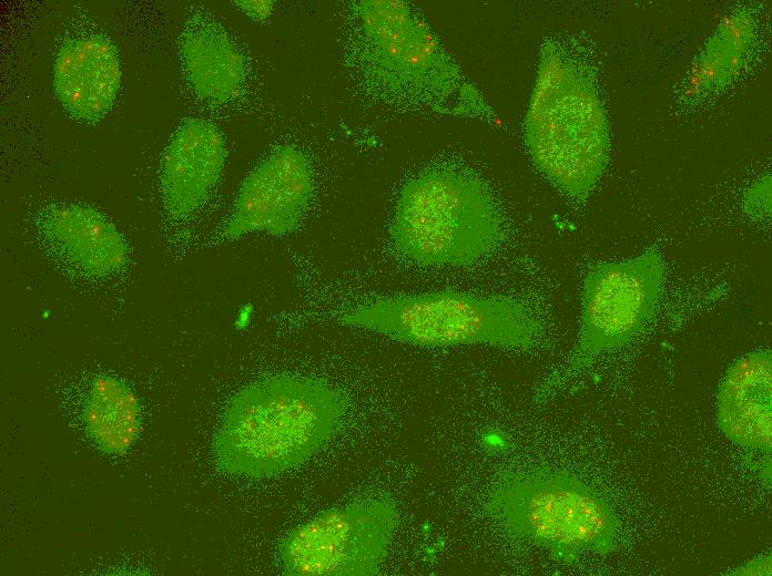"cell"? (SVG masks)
<instances>
[{"instance_id": "7", "label": "cell", "mask_w": 772, "mask_h": 576, "mask_svg": "<svg viewBox=\"0 0 772 576\" xmlns=\"http://www.w3.org/2000/svg\"><path fill=\"white\" fill-rule=\"evenodd\" d=\"M396 526V508L386 500L332 508L287 535L281 544V562L294 576L376 575Z\"/></svg>"}, {"instance_id": "17", "label": "cell", "mask_w": 772, "mask_h": 576, "mask_svg": "<svg viewBox=\"0 0 772 576\" xmlns=\"http://www.w3.org/2000/svg\"><path fill=\"white\" fill-rule=\"evenodd\" d=\"M238 8H241L248 16L257 19H265L270 16L273 1H236Z\"/></svg>"}, {"instance_id": "6", "label": "cell", "mask_w": 772, "mask_h": 576, "mask_svg": "<svg viewBox=\"0 0 772 576\" xmlns=\"http://www.w3.org/2000/svg\"><path fill=\"white\" fill-rule=\"evenodd\" d=\"M370 61L388 84L434 104L458 100L476 107V92L461 83L418 17L400 1L366 0L357 4Z\"/></svg>"}, {"instance_id": "3", "label": "cell", "mask_w": 772, "mask_h": 576, "mask_svg": "<svg viewBox=\"0 0 772 576\" xmlns=\"http://www.w3.org/2000/svg\"><path fill=\"white\" fill-rule=\"evenodd\" d=\"M486 508L507 534L545 548L560 564H575L585 553H610L618 531L606 500L561 471L507 474Z\"/></svg>"}, {"instance_id": "13", "label": "cell", "mask_w": 772, "mask_h": 576, "mask_svg": "<svg viewBox=\"0 0 772 576\" xmlns=\"http://www.w3.org/2000/svg\"><path fill=\"white\" fill-rule=\"evenodd\" d=\"M48 241L79 269L105 276L122 268L126 246L115 226L95 209L81 205L50 208L41 219Z\"/></svg>"}, {"instance_id": "18", "label": "cell", "mask_w": 772, "mask_h": 576, "mask_svg": "<svg viewBox=\"0 0 772 576\" xmlns=\"http://www.w3.org/2000/svg\"><path fill=\"white\" fill-rule=\"evenodd\" d=\"M771 572V558L770 557H764L763 559L760 558L755 563H750L746 564L744 567L740 568L738 574L742 575H761V574H770Z\"/></svg>"}, {"instance_id": "1", "label": "cell", "mask_w": 772, "mask_h": 576, "mask_svg": "<svg viewBox=\"0 0 772 576\" xmlns=\"http://www.w3.org/2000/svg\"><path fill=\"white\" fill-rule=\"evenodd\" d=\"M343 394L313 378L277 376L241 390L215 438L217 464L230 474L267 477L308 460L339 428Z\"/></svg>"}, {"instance_id": "2", "label": "cell", "mask_w": 772, "mask_h": 576, "mask_svg": "<svg viewBox=\"0 0 772 576\" xmlns=\"http://www.w3.org/2000/svg\"><path fill=\"white\" fill-rule=\"evenodd\" d=\"M525 140L550 183L573 199L589 196L608 160L607 117L590 74L553 43L541 51Z\"/></svg>"}, {"instance_id": "10", "label": "cell", "mask_w": 772, "mask_h": 576, "mask_svg": "<svg viewBox=\"0 0 772 576\" xmlns=\"http://www.w3.org/2000/svg\"><path fill=\"white\" fill-rule=\"evenodd\" d=\"M121 84L116 48L101 35H81L60 48L53 65L55 95L73 119L93 123L112 109Z\"/></svg>"}, {"instance_id": "16", "label": "cell", "mask_w": 772, "mask_h": 576, "mask_svg": "<svg viewBox=\"0 0 772 576\" xmlns=\"http://www.w3.org/2000/svg\"><path fill=\"white\" fill-rule=\"evenodd\" d=\"M752 32L748 14L731 16L720 24L701 58L699 75L705 85L720 86L729 82L750 45Z\"/></svg>"}, {"instance_id": "5", "label": "cell", "mask_w": 772, "mask_h": 576, "mask_svg": "<svg viewBox=\"0 0 772 576\" xmlns=\"http://www.w3.org/2000/svg\"><path fill=\"white\" fill-rule=\"evenodd\" d=\"M342 322L425 348L486 343L528 350L541 331L520 300L450 289L380 299L351 310Z\"/></svg>"}, {"instance_id": "12", "label": "cell", "mask_w": 772, "mask_h": 576, "mask_svg": "<svg viewBox=\"0 0 772 576\" xmlns=\"http://www.w3.org/2000/svg\"><path fill=\"white\" fill-rule=\"evenodd\" d=\"M771 352L754 351L727 371L718 394L717 418L734 443L765 453L772 448Z\"/></svg>"}, {"instance_id": "11", "label": "cell", "mask_w": 772, "mask_h": 576, "mask_svg": "<svg viewBox=\"0 0 772 576\" xmlns=\"http://www.w3.org/2000/svg\"><path fill=\"white\" fill-rule=\"evenodd\" d=\"M220 131L203 120L184 122L163 157L160 186L164 206L174 218L195 212L217 183L225 162Z\"/></svg>"}, {"instance_id": "15", "label": "cell", "mask_w": 772, "mask_h": 576, "mask_svg": "<svg viewBox=\"0 0 772 576\" xmlns=\"http://www.w3.org/2000/svg\"><path fill=\"white\" fill-rule=\"evenodd\" d=\"M85 429L96 445L113 455L125 452L140 430L135 394L114 377L96 378L84 405Z\"/></svg>"}, {"instance_id": "8", "label": "cell", "mask_w": 772, "mask_h": 576, "mask_svg": "<svg viewBox=\"0 0 772 576\" xmlns=\"http://www.w3.org/2000/svg\"><path fill=\"white\" fill-rule=\"evenodd\" d=\"M663 274L662 258L652 249L636 258L600 263L589 270L571 367L581 368L641 332L656 311Z\"/></svg>"}, {"instance_id": "14", "label": "cell", "mask_w": 772, "mask_h": 576, "mask_svg": "<svg viewBox=\"0 0 772 576\" xmlns=\"http://www.w3.org/2000/svg\"><path fill=\"white\" fill-rule=\"evenodd\" d=\"M180 56L185 76L201 99L222 104L241 92L245 64L236 45L214 21L194 16L180 38Z\"/></svg>"}, {"instance_id": "9", "label": "cell", "mask_w": 772, "mask_h": 576, "mask_svg": "<svg viewBox=\"0 0 772 576\" xmlns=\"http://www.w3.org/2000/svg\"><path fill=\"white\" fill-rule=\"evenodd\" d=\"M313 191L311 165L296 147L284 146L258 164L243 182L225 226L227 238L252 232L281 236L293 232Z\"/></svg>"}, {"instance_id": "4", "label": "cell", "mask_w": 772, "mask_h": 576, "mask_svg": "<svg viewBox=\"0 0 772 576\" xmlns=\"http://www.w3.org/2000/svg\"><path fill=\"white\" fill-rule=\"evenodd\" d=\"M501 219L487 188L469 174L433 169L403 188L393 238L412 261L469 266L500 243Z\"/></svg>"}]
</instances>
